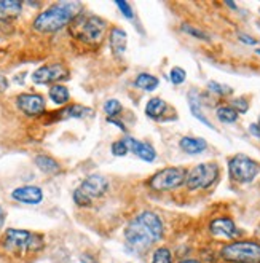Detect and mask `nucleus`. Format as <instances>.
I'll return each instance as SVG.
<instances>
[{
    "instance_id": "1",
    "label": "nucleus",
    "mask_w": 260,
    "mask_h": 263,
    "mask_svg": "<svg viewBox=\"0 0 260 263\" xmlns=\"http://www.w3.org/2000/svg\"><path fill=\"white\" fill-rule=\"evenodd\" d=\"M163 238V222L154 212H141L125 230L126 247L134 254H144Z\"/></svg>"
},
{
    "instance_id": "2",
    "label": "nucleus",
    "mask_w": 260,
    "mask_h": 263,
    "mask_svg": "<svg viewBox=\"0 0 260 263\" xmlns=\"http://www.w3.org/2000/svg\"><path fill=\"white\" fill-rule=\"evenodd\" d=\"M82 11L80 2H59L53 4L50 8H47L43 13H40L34 21V29L39 32L48 34L56 32L63 29L64 26L70 24Z\"/></svg>"
},
{
    "instance_id": "3",
    "label": "nucleus",
    "mask_w": 260,
    "mask_h": 263,
    "mask_svg": "<svg viewBox=\"0 0 260 263\" xmlns=\"http://www.w3.org/2000/svg\"><path fill=\"white\" fill-rule=\"evenodd\" d=\"M2 242L5 249L14 255L35 254L43 247V238L40 235L30 233V231L26 230H16V228L7 230Z\"/></svg>"
},
{
    "instance_id": "4",
    "label": "nucleus",
    "mask_w": 260,
    "mask_h": 263,
    "mask_svg": "<svg viewBox=\"0 0 260 263\" xmlns=\"http://www.w3.org/2000/svg\"><path fill=\"white\" fill-rule=\"evenodd\" d=\"M69 26H70V34L75 39L89 45L99 43L107 29V23L102 18L85 16V14H79Z\"/></svg>"
},
{
    "instance_id": "5",
    "label": "nucleus",
    "mask_w": 260,
    "mask_h": 263,
    "mask_svg": "<svg viewBox=\"0 0 260 263\" xmlns=\"http://www.w3.org/2000/svg\"><path fill=\"white\" fill-rule=\"evenodd\" d=\"M220 255L230 263H260V244L254 241H235L224 246Z\"/></svg>"
},
{
    "instance_id": "6",
    "label": "nucleus",
    "mask_w": 260,
    "mask_h": 263,
    "mask_svg": "<svg viewBox=\"0 0 260 263\" xmlns=\"http://www.w3.org/2000/svg\"><path fill=\"white\" fill-rule=\"evenodd\" d=\"M109 190V182H107L105 177L99 176V174H93L86 177L82 185L73 192V201L75 204L79 206H91V203L101 198L102 195H105V192Z\"/></svg>"
},
{
    "instance_id": "7",
    "label": "nucleus",
    "mask_w": 260,
    "mask_h": 263,
    "mask_svg": "<svg viewBox=\"0 0 260 263\" xmlns=\"http://www.w3.org/2000/svg\"><path fill=\"white\" fill-rule=\"evenodd\" d=\"M219 177V167L214 163H203L195 166L192 171L187 173L185 185L189 190H198V189H209L211 185Z\"/></svg>"
},
{
    "instance_id": "8",
    "label": "nucleus",
    "mask_w": 260,
    "mask_h": 263,
    "mask_svg": "<svg viewBox=\"0 0 260 263\" xmlns=\"http://www.w3.org/2000/svg\"><path fill=\"white\" fill-rule=\"evenodd\" d=\"M187 171L183 167H166L158 171L154 177L150 179L148 187L155 192H166L174 190L185 182Z\"/></svg>"
},
{
    "instance_id": "9",
    "label": "nucleus",
    "mask_w": 260,
    "mask_h": 263,
    "mask_svg": "<svg viewBox=\"0 0 260 263\" xmlns=\"http://www.w3.org/2000/svg\"><path fill=\"white\" fill-rule=\"evenodd\" d=\"M228 171L233 180L239 183H249L260 173V164L246 155H236L228 161Z\"/></svg>"
},
{
    "instance_id": "10",
    "label": "nucleus",
    "mask_w": 260,
    "mask_h": 263,
    "mask_svg": "<svg viewBox=\"0 0 260 263\" xmlns=\"http://www.w3.org/2000/svg\"><path fill=\"white\" fill-rule=\"evenodd\" d=\"M66 79H69V70L63 64L42 66L32 73V82L37 85H48Z\"/></svg>"
},
{
    "instance_id": "11",
    "label": "nucleus",
    "mask_w": 260,
    "mask_h": 263,
    "mask_svg": "<svg viewBox=\"0 0 260 263\" xmlns=\"http://www.w3.org/2000/svg\"><path fill=\"white\" fill-rule=\"evenodd\" d=\"M16 104L20 107V110L27 117H39L45 112V99L40 95L23 92V95L16 98Z\"/></svg>"
},
{
    "instance_id": "12",
    "label": "nucleus",
    "mask_w": 260,
    "mask_h": 263,
    "mask_svg": "<svg viewBox=\"0 0 260 263\" xmlns=\"http://www.w3.org/2000/svg\"><path fill=\"white\" fill-rule=\"evenodd\" d=\"M209 230L214 236H220L227 239H233L239 235V230L236 228L235 222L228 217H220V219L212 220L209 225Z\"/></svg>"
},
{
    "instance_id": "13",
    "label": "nucleus",
    "mask_w": 260,
    "mask_h": 263,
    "mask_svg": "<svg viewBox=\"0 0 260 263\" xmlns=\"http://www.w3.org/2000/svg\"><path fill=\"white\" fill-rule=\"evenodd\" d=\"M123 141L128 145V150H131L136 157H139L141 160H144L147 163H152L157 158V152L150 144L141 142V141H137V139H133V137H125Z\"/></svg>"
},
{
    "instance_id": "14",
    "label": "nucleus",
    "mask_w": 260,
    "mask_h": 263,
    "mask_svg": "<svg viewBox=\"0 0 260 263\" xmlns=\"http://www.w3.org/2000/svg\"><path fill=\"white\" fill-rule=\"evenodd\" d=\"M11 198L20 201V203H26V204H39L43 199V193L39 187L26 185V187H20L16 190H13Z\"/></svg>"
},
{
    "instance_id": "15",
    "label": "nucleus",
    "mask_w": 260,
    "mask_h": 263,
    "mask_svg": "<svg viewBox=\"0 0 260 263\" xmlns=\"http://www.w3.org/2000/svg\"><path fill=\"white\" fill-rule=\"evenodd\" d=\"M126 43H128V35L125 30L120 27H114L109 35V45H110V50L114 51V54L115 56L123 54L126 51Z\"/></svg>"
},
{
    "instance_id": "16",
    "label": "nucleus",
    "mask_w": 260,
    "mask_h": 263,
    "mask_svg": "<svg viewBox=\"0 0 260 263\" xmlns=\"http://www.w3.org/2000/svg\"><path fill=\"white\" fill-rule=\"evenodd\" d=\"M23 5L16 0H0V21H11L21 14Z\"/></svg>"
},
{
    "instance_id": "17",
    "label": "nucleus",
    "mask_w": 260,
    "mask_h": 263,
    "mask_svg": "<svg viewBox=\"0 0 260 263\" xmlns=\"http://www.w3.org/2000/svg\"><path fill=\"white\" fill-rule=\"evenodd\" d=\"M179 145L183 152L189 153V155H198L203 150H206V147H208L205 139H200V137H182Z\"/></svg>"
},
{
    "instance_id": "18",
    "label": "nucleus",
    "mask_w": 260,
    "mask_h": 263,
    "mask_svg": "<svg viewBox=\"0 0 260 263\" xmlns=\"http://www.w3.org/2000/svg\"><path fill=\"white\" fill-rule=\"evenodd\" d=\"M166 110V102L161 98H154L150 99L145 105V114L152 120H160Z\"/></svg>"
},
{
    "instance_id": "19",
    "label": "nucleus",
    "mask_w": 260,
    "mask_h": 263,
    "mask_svg": "<svg viewBox=\"0 0 260 263\" xmlns=\"http://www.w3.org/2000/svg\"><path fill=\"white\" fill-rule=\"evenodd\" d=\"M189 104H190V110H192V115L195 118H198L201 123H205L206 126L212 128V125L209 123V120L203 115L201 112V105H200V95H198L196 91H190L189 92Z\"/></svg>"
},
{
    "instance_id": "20",
    "label": "nucleus",
    "mask_w": 260,
    "mask_h": 263,
    "mask_svg": "<svg viewBox=\"0 0 260 263\" xmlns=\"http://www.w3.org/2000/svg\"><path fill=\"white\" fill-rule=\"evenodd\" d=\"M35 164L40 171L47 173V174H56L61 171V166L56 160H53L51 157H47V155H39L35 157Z\"/></svg>"
},
{
    "instance_id": "21",
    "label": "nucleus",
    "mask_w": 260,
    "mask_h": 263,
    "mask_svg": "<svg viewBox=\"0 0 260 263\" xmlns=\"http://www.w3.org/2000/svg\"><path fill=\"white\" fill-rule=\"evenodd\" d=\"M158 83L160 82H158L157 77L150 75V73H145V72L139 73V75H137V79L134 80V86L142 89V91H154V89H157Z\"/></svg>"
},
{
    "instance_id": "22",
    "label": "nucleus",
    "mask_w": 260,
    "mask_h": 263,
    "mask_svg": "<svg viewBox=\"0 0 260 263\" xmlns=\"http://www.w3.org/2000/svg\"><path fill=\"white\" fill-rule=\"evenodd\" d=\"M50 99L54 102V104H58V105H64V104H67V101L70 99V92H69V89L66 88V86H63V85H53L51 88H50Z\"/></svg>"
},
{
    "instance_id": "23",
    "label": "nucleus",
    "mask_w": 260,
    "mask_h": 263,
    "mask_svg": "<svg viewBox=\"0 0 260 263\" xmlns=\"http://www.w3.org/2000/svg\"><path fill=\"white\" fill-rule=\"evenodd\" d=\"M91 114V109L88 107H83V105H70L67 109L61 110L58 115H61L59 118H83L86 115Z\"/></svg>"
},
{
    "instance_id": "24",
    "label": "nucleus",
    "mask_w": 260,
    "mask_h": 263,
    "mask_svg": "<svg viewBox=\"0 0 260 263\" xmlns=\"http://www.w3.org/2000/svg\"><path fill=\"white\" fill-rule=\"evenodd\" d=\"M217 118L222 123H235L238 120V112L233 109V107H219Z\"/></svg>"
},
{
    "instance_id": "25",
    "label": "nucleus",
    "mask_w": 260,
    "mask_h": 263,
    "mask_svg": "<svg viewBox=\"0 0 260 263\" xmlns=\"http://www.w3.org/2000/svg\"><path fill=\"white\" fill-rule=\"evenodd\" d=\"M152 263H173L170 249H166V247H158V249L154 252V257H152Z\"/></svg>"
},
{
    "instance_id": "26",
    "label": "nucleus",
    "mask_w": 260,
    "mask_h": 263,
    "mask_svg": "<svg viewBox=\"0 0 260 263\" xmlns=\"http://www.w3.org/2000/svg\"><path fill=\"white\" fill-rule=\"evenodd\" d=\"M121 104H120V101H117V99H109L105 104H104V112L109 115V117H115V115H118L120 112H121Z\"/></svg>"
},
{
    "instance_id": "27",
    "label": "nucleus",
    "mask_w": 260,
    "mask_h": 263,
    "mask_svg": "<svg viewBox=\"0 0 260 263\" xmlns=\"http://www.w3.org/2000/svg\"><path fill=\"white\" fill-rule=\"evenodd\" d=\"M208 88H209L211 92H216V95H220V96L232 95V88L230 86H225V85H220V83H216V82H209Z\"/></svg>"
},
{
    "instance_id": "28",
    "label": "nucleus",
    "mask_w": 260,
    "mask_h": 263,
    "mask_svg": "<svg viewBox=\"0 0 260 263\" xmlns=\"http://www.w3.org/2000/svg\"><path fill=\"white\" fill-rule=\"evenodd\" d=\"M185 77H187V73H185V70H183V69H180V67H173V70H171V73H170V80H171L174 85H180V83L185 82Z\"/></svg>"
},
{
    "instance_id": "29",
    "label": "nucleus",
    "mask_w": 260,
    "mask_h": 263,
    "mask_svg": "<svg viewBox=\"0 0 260 263\" xmlns=\"http://www.w3.org/2000/svg\"><path fill=\"white\" fill-rule=\"evenodd\" d=\"M112 153L115 155V157H125V155L128 153V145L125 144L123 139L112 144Z\"/></svg>"
},
{
    "instance_id": "30",
    "label": "nucleus",
    "mask_w": 260,
    "mask_h": 263,
    "mask_svg": "<svg viewBox=\"0 0 260 263\" xmlns=\"http://www.w3.org/2000/svg\"><path fill=\"white\" fill-rule=\"evenodd\" d=\"M182 30H183V32L190 34V35H193V37H196V39H200V40H209V35H208L206 32H203V30L196 29V27H192V26H183V27H182Z\"/></svg>"
},
{
    "instance_id": "31",
    "label": "nucleus",
    "mask_w": 260,
    "mask_h": 263,
    "mask_svg": "<svg viewBox=\"0 0 260 263\" xmlns=\"http://www.w3.org/2000/svg\"><path fill=\"white\" fill-rule=\"evenodd\" d=\"M117 7L120 8V11L123 13V16L128 18V20H133L134 14H133V8L129 7L128 2H125V0H117Z\"/></svg>"
},
{
    "instance_id": "32",
    "label": "nucleus",
    "mask_w": 260,
    "mask_h": 263,
    "mask_svg": "<svg viewBox=\"0 0 260 263\" xmlns=\"http://www.w3.org/2000/svg\"><path fill=\"white\" fill-rule=\"evenodd\" d=\"M233 109H235L238 114H244V112H248L249 104L246 102V99L239 98V99H235V101H233Z\"/></svg>"
},
{
    "instance_id": "33",
    "label": "nucleus",
    "mask_w": 260,
    "mask_h": 263,
    "mask_svg": "<svg viewBox=\"0 0 260 263\" xmlns=\"http://www.w3.org/2000/svg\"><path fill=\"white\" fill-rule=\"evenodd\" d=\"M239 40L244 42V43H248V45H255V43H257V40H254V39L249 37V35H244V34H239Z\"/></svg>"
},
{
    "instance_id": "34",
    "label": "nucleus",
    "mask_w": 260,
    "mask_h": 263,
    "mask_svg": "<svg viewBox=\"0 0 260 263\" xmlns=\"http://www.w3.org/2000/svg\"><path fill=\"white\" fill-rule=\"evenodd\" d=\"M249 131H251V134H254V136L260 137V129H258V125H251V126H249Z\"/></svg>"
},
{
    "instance_id": "35",
    "label": "nucleus",
    "mask_w": 260,
    "mask_h": 263,
    "mask_svg": "<svg viewBox=\"0 0 260 263\" xmlns=\"http://www.w3.org/2000/svg\"><path fill=\"white\" fill-rule=\"evenodd\" d=\"M4 222H5V214H4V211H2V208H0V228H2V225H4Z\"/></svg>"
},
{
    "instance_id": "36",
    "label": "nucleus",
    "mask_w": 260,
    "mask_h": 263,
    "mask_svg": "<svg viewBox=\"0 0 260 263\" xmlns=\"http://www.w3.org/2000/svg\"><path fill=\"white\" fill-rule=\"evenodd\" d=\"M180 263H200L198 260H182Z\"/></svg>"
},
{
    "instance_id": "37",
    "label": "nucleus",
    "mask_w": 260,
    "mask_h": 263,
    "mask_svg": "<svg viewBox=\"0 0 260 263\" xmlns=\"http://www.w3.org/2000/svg\"><path fill=\"white\" fill-rule=\"evenodd\" d=\"M255 53H257V54L260 56V48H257V50H255Z\"/></svg>"
}]
</instances>
